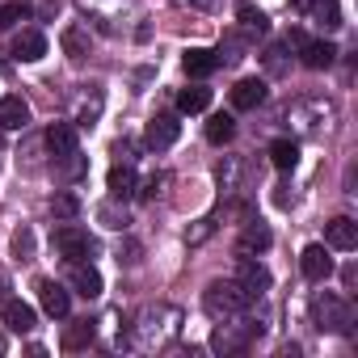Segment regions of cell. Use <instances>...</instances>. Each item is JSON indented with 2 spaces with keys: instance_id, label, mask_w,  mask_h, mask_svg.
I'll return each mask as SVG.
<instances>
[{
  "instance_id": "obj_29",
  "label": "cell",
  "mask_w": 358,
  "mask_h": 358,
  "mask_svg": "<svg viewBox=\"0 0 358 358\" xmlns=\"http://www.w3.org/2000/svg\"><path fill=\"white\" fill-rule=\"evenodd\" d=\"M51 211H55L59 220H72V215L80 211V203H76V194H59V199L51 203Z\"/></svg>"
},
{
  "instance_id": "obj_32",
  "label": "cell",
  "mask_w": 358,
  "mask_h": 358,
  "mask_svg": "<svg viewBox=\"0 0 358 358\" xmlns=\"http://www.w3.org/2000/svg\"><path fill=\"white\" fill-rule=\"evenodd\" d=\"M186 5H199V9H207V5H215V0H186Z\"/></svg>"
},
{
  "instance_id": "obj_21",
  "label": "cell",
  "mask_w": 358,
  "mask_h": 358,
  "mask_svg": "<svg viewBox=\"0 0 358 358\" xmlns=\"http://www.w3.org/2000/svg\"><path fill=\"white\" fill-rule=\"evenodd\" d=\"M5 324H9L13 333H30V329H34V308L22 303V299H9V303H5Z\"/></svg>"
},
{
  "instance_id": "obj_11",
  "label": "cell",
  "mask_w": 358,
  "mask_h": 358,
  "mask_svg": "<svg viewBox=\"0 0 358 358\" xmlns=\"http://www.w3.org/2000/svg\"><path fill=\"white\" fill-rule=\"evenodd\" d=\"M299 59H303V68L320 72V68H333L337 47H333V43H324V38H303V43H299Z\"/></svg>"
},
{
  "instance_id": "obj_22",
  "label": "cell",
  "mask_w": 358,
  "mask_h": 358,
  "mask_svg": "<svg viewBox=\"0 0 358 358\" xmlns=\"http://www.w3.org/2000/svg\"><path fill=\"white\" fill-rule=\"evenodd\" d=\"M211 106V89H182L177 93V110L182 114H203Z\"/></svg>"
},
{
  "instance_id": "obj_27",
  "label": "cell",
  "mask_w": 358,
  "mask_h": 358,
  "mask_svg": "<svg viewBox=\"0 0 358 358\" xmlns=\"http://www.w3.org/2000/svg\"><path fill=\"white\" fill-rule=\"evenodd\" d=\"M30 9L22 5V0H9V5H0V30H13L17 22H26Z\"/></svg>"
},
{
  "instance_id": "obj_26",
  "label": "cell",
  "mask_w": 358,
  "mask_h": 358,
  "mask_svg": "<svg viewBox=\"0 0 358 358\" xmlns=\"http://www.w3.org/2000/svg\"><path fill=\"white\" fill-rule=\"evenodd\" d=\"M93 341V320H76L68 333H64V350H80Z\"/></svg>"
},
{
  "instance_id": "obj_30",
  "label": "cell",
  "mask_w": 358,
  "mask_h": 358,
  "mask_svg": "<svg viewBox=\"0 0 358 358\" xmlns=\"http://www.w3.org/2000/svg\"><path fill=\"white\" fill-rule=\"evenodd\" d=\"M13 253H17L22 262H30V257H34V236H30L26 228H22V232L13 236Z\"/></svg>"
},
{
  "instance_id": "obj_17",
  "label": "cell",
  "mask_w": 358,
  "mask_h": 358,
  "mask_svg": "<svg viewBox=\"0 0 358 358\" xmlns=\"http://www.w3.org/2000/svg\"><path fill=\"white\" fill-rule=\"evenodd\" d=\"M110 194L114 199H131L135 190H139V177H135V169H131V160H118L114 169H110Z\"/></svg>"
},
{
  "instance_id": "obj_15",
  "label": "cell",
  "mask_w": 358,
  "mask_h": 358,
  "mask_svg": "<svg viewBox=\"0 0 358 358\" xmlns=\"http://www.w3.org/2000/svg\"><path fill=\"white\" fill-rule=\"evenodd\" d=\"M47 55V38L38 34V30H22L17 38H13V59H22V64H38Z\"/></svg>"
},
{
  "instance_id": "obj_18",
  "label": "cell",
  "mask_w": 358,
  "mask_h": 358,
  "mask_svg": "<svg viewBox=\"0 0 358 358\" xmlns=\"http://www.w3.org/2000/svg\"><path fill=\"white\" fill-rule=\"evenodd\" d=\"M182 64H186V72H190L194 80H203V76H211V72L220 68L215 51H207V47H190V51L182 55Z\"/></svg>"
},
{
  "instance_id": "obj_3",
  "label": "cell",
  "mask_w": 358,
  "mask_h": 358,
  "mask_svg": "<svg viewBox=\"0 0 358 358\" xmlns=\"http://www.w3.org/2000/svg\"><path fill=\"white\" fill-rule=\"evenodd\" d=\"M203 303H207V312H211L215 320H228V316H241L253 299L236 287V278H228V282H211L207 295H203Z\"/></svg>"
},
{
  "instance_id": "obj_20",
  "label": "cell",
  "mask_w": 358,
  "mask_h": 358,
  "mask_svg": "<svg viewBox=\"0 0 358 358\" xmlns=\"http://www.w3.org/2000/svg\"><path fill=\"white\" fill-rule=\"evenodd\" d=\"M270 164L282 169V173H291V169L299 164V143H295V139H274V143H270Z\"/></svg>"
},
{
  "instance_id": "obj_16",
  "label": "cell",
  "mask_w": 358,
  "mask_h": 358,
  "mask_svg": "<svg viewBox=\"0 0 358 358\" xmlns=\"http://www.w3.org/2000/svg\"><path fill=\"white\" fill-rule=\"evenodd\" d=\"M68 282H72L76 295H85V299H97V295H101V274H97L93 266H85V262H72Z\"/></svg>"
},
{
  "instance_id": "obj_7",
  "label": "cell",
  "mask_w": 358,
  "mask_h": 358,
  "mask_svg": "<svg viewBox=\"0 0 358 358\" xmlns=\"http://www.w3.org/2000/svg\"><path fill=\"white\" fill-rule=\"evenodd\" d=\"M299 270L308 282H329L333 278V257H329V245H308L299 253Z\"/></svg>"
},
{
  "instance_id": "obj_4",
  "label": "cell",
  "mask_w": 358,
  "mask_h": 358,
  "mask_svg": "<svg viewBox=\"0 0 358 358\" xmlns=\"http://www.w3.org/2000/svg\"><path fill=\"white\" fill-rule=\"evenodd\" d=\"M257 333H262V324L245 320V312H241V316H228V320L215 329L211 350H220V354H236V350H245V345H249V337H257Z\"/></svg>"
},
{
  "instance_id": "obj_10",
  "label": "cell",
  "mask_w": 358,
  "mask_h": 358,
  "mask_svg": "<svg viewBox=\"0 0 358 358\" xmlns=\"http://www.w3.org/2000/svg\"><path fill=\"white\" fill-rule=\"evenodd\" d=\"M38 299H43V312L55 316V320H64L72 312V299H68V291L55 278H38Z\"/></svg>"
},
{
  "instance_id": "obj_12",
  "label": "cell",
  "mask_w": 358,
  "mask_h": 358,
  "mask_svg": "<svg viewBox=\"0 0 358 358\" xmlns=\"http://www.w3.org/2000/svg\"><path fill=\"white\" fill-rule=\"evenodd\" d=\"M266 101V80L262 76H245L232 85V110H257Z\"/></svg>"
},
{
  "instance_id": "obj_28",
  "label": "cell",
  "mask_w": 358,
  "mask_h": 358,
  "mask_svg": "<svg viewBox=\"0 0 358 358\" xmlns=\"http://www.w3.org/2000/svg\"><path fill=\"white\" fill-rule=\"evenodd\" d=\"M316 22L329 26V30H337L341 26V5H337V0H316Z\"/></svg>"
},
{
  "instance_id": "obj_1",
  "label": "cell",
  "mask_w": 358,
  "mask_h": 358,
  "mask_svg": "<svg viewBox=\"0 0 358 358\" xmlns=\"http://www.w3.org/2000/svg\"><path fill=\"white\" fill-rule=\"evenodd\" d=\"M177 337V312L173 308H143L139 316H135V324H131V345H139V350H160V345H169Z\"/></svg>"
},
{
  "instance_id": "obj_14",
  "label": "cell",
  "mask_w": 358,
  "mask_h": 358,
  "mask_svg": "<svg viewBox=\"0 0 358 358\" xmlns=\"http://www.w3.org/2000/svg\"><path fill=\"white\" fill-rule=\"evenodd\" d=\"M47 148H51L55 160H68L76 152V127L72 122H51L47 127Z\"/></svg>"
},
{
  "instance_id": "obj_19",
  "label": "cell",
  "mask_w": 358,
  "mask_h": 358,
  "mask_svg": "<svg viewBox=\"0 0 358 358\" xmlns=\"http://www.w3.org/2000/svg\"><path fill=\"white\" fill-rule=\"evenodd\" d=\"M270 245H274L270 228H266L262 220H249V224H245V236H241V253H266Z\"/></svg>"
},
{
  "instance_id": "obj_2",
  "label": "cell",
  "mask_w": 358,
  "mask_h": 358,
  "mask_svg": "<svg viewBox=\"0 0 358 358\" xmlns=\"http://www.w3.org/2000/svg\"><path fill=\"white\" fill-rule=\"evenodd\" d=\"M312 320L320 333H350L354 329V303L337 291H320V295H312Z\"/></svg>"
},
{
  "instance_id": "obj_5",
  "label": "cell",
  "mask_w": 358,
  "mask_h": 358,
  "mask_svg": "<svg viewBox=\"0 0 358 358\" xmlns=\"http://www.w3.org/2000/svg\"><path fill=\"white\" fill-rule=\"evenodd\" d=\"M55 249H59L68 262H85V257H93V253H97V241H93L85 228L64 224V228H55Z\"/></svg>"
},
{
  "instance_id": "obj_13",
  "label": "cell",
  "mask_w": 358,
  "mask_h": 358,
  "mask_svg": "<svg viewBox=\"0 0 358 358\" xmlns=\"http://www.w3.org/2000/svg\"><path fill=\"white\" fill-rule=\"evenodd\" d=\"M0 127H5V131H26V127H30V106H26V97H17V93L0 97Z\"/></svg>"
},
{
  "instance_id": "obj_24",
  "label": "cell",
  "mask_w": 358,
  "mask_h": 358,
  "mask_svg": "<svg viewBox=\"0 0 358 358\" xmlns=\"http://www.w3.org/2000/svg\"><path fill=\"white\" fill-rule=\"evenodd\" d=\"M232 135H236V118H232V114H215V118L207 122V139H211V143H228Z\"/></svg>"
},
{
  "instance_id": "obj_23",
  "label": "cell",
  "mask_w": 358,
  "mask_h": 358,
  "mask_svg": "<svg viewBox=\"0 0 358 358\" xmlns=\"http://www.w3.org/2000/svg\"><path fill=\"white\" fill-rule=\"evenodd\" d=\"M236 17H241V26H245V30H253V34H266V30H270L266 13H262V9H253L249 0H241V5H236Z\"/></svg>"
},
{
  "instance_id": "obj_9",
  "label": "cell",
  "mask_w": 358,
  "mask_h": 358,
  "mask_svg": "<svg viewBox=\"0 0 358 358\" xmlns=\"http://www.w3.org/2000/svg\"><path fill=\"white\" fill-rule=\"evenodd\" d=\"M324 245H329V249H341V253H350V249L358 245V224H354L350 215H337V220H329V224H324Z\"/></svg>"
},
{
  "instance_id": "obj_25",
  "label": "cell",
  "mask_w": 358,
  "mask_h": 358,
  "mask_svg": "<svg viewBox=\"0 0 358 358\" xmlns=\"http://www.w3.org/2000/svg\"><path fill=\"white\" fill-rule=\"evenodd\" d=\"M64 51H68V59H85L89 55V34L76 30V26H68L64 30Z\"/></svg>"
},
{
  "instance_id": "obj_31",
  "label": "cell",
  "mask_w": 358,
  "mask_h": 358,
  "mask_svg": "<svg viewBox=\"0 0 358 358\" xmlns=\"http://www.w3.org/2000/svg\"><path fill=\"white\" fill-rule=\"evenodd\" d=\"M97 215H101V220H106V228H127V211H122V215H118V211H114V207H110V203H106V207H101V211H97Z\"/></svg>"
},
{
  "instance_id": "obj_33",
  "label": "cell",
  "mask_w": 358,
  "mask_h": 358,
  "mask_svg": "<svg viewBox=\"0 0 358 358\" xmlns=\"http://www.w3.org/2000/svg\"><path fill=\"white\" fill-rule=\"evenodd\" d=\"M5 345H9V341H5V333H0V354H5Z\"/></svg>"
},
{
  "instance_id": "obj_6",
  "label": "cell",
  "mask_w": 358,
  "mask_h": 358,
  "mask_svg": "<svg viewBox=\"0 0 358 358\" xmlns=\"http://www.w3.org/2000/svg\"><path fill=\"white\" fill-rule=\"evenodd\" d=\"M236 287H241L249 299H262V295L270 291V270H266L262 262H253L249 253H241V262H236Z\"/></svg>"
},
{
  "instance_id": "obj_8",
  "label": "cell",
  "mask_w": 358,
  "mask_h": 358,
  "mask_svg": "<svg viewBox=\"0 0 358 358\" xmlns=\"http://www.w3.org/2000/svg\"><path fill=\"white\" fill-rule=\"evenodd\" d=\"M177 135H182V122H177L173 114H156V118L148 122V131H143V143H148L152 152H164V148L177 143Z\"/></svg>"
}]
</instances>
